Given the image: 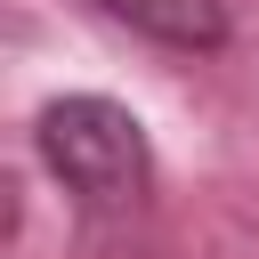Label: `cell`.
Segmentation results:
<instances>
[{"mask_svg":"<svg viewBox=\"0 0 259 259\" xmlns=\"http://www.w3.org/2000/svg\"><path fill=\"white\" fill-rule=\"evenodd\" d=\"M97 8L121 16V24L146 32V40H170V49H219V40L235 32L227 0H97Z\"/></svg>","mask_w":259,"mask_h":259,"instance_id":"obj_2","label":"cell"},{"mask_svg":"<svg viewBox=\"0 0 259 259\" xmlns=\"http://www.w3.org/2000/svg\"><path fill=\"white\" fill-rule=\"evenodd\" d=\"M32 146H40L49 178L97 219H130L154 194V146L138 130V113L113 97H49L32 121Z\"/></svg>","mask_w":259,"mask_h":259,"instance_id":"obj_1","label":"cell"}]
</instances>
